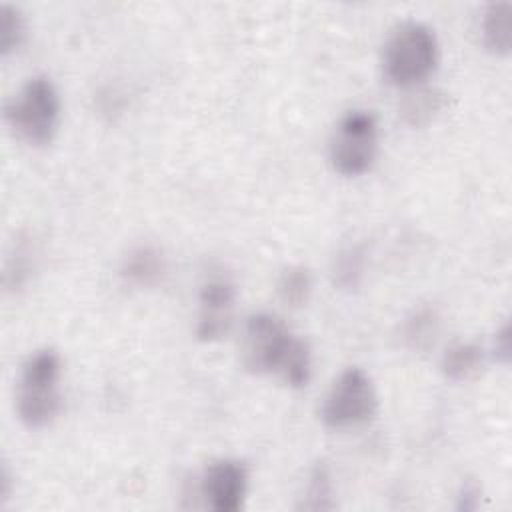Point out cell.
I'll use <instances>...</instances> for the list:
<instances>
[{"label": "cell", "mask_w": 512, "mask_h": 512, "mask_svg": "<svg viewBox=\"0 0 512 512\" xmlns=\"http://www.w3.org/2000/svg\"><path fill=\"white\" fill-rule=\"evenodd\" d=\"M242 364L252 374H278L288 386L300 388L310 380V348L296 338L274 314H252L244 328Z\"/></svg>", "instance_id": "cell-1"}, {"label": "cell", "mask_w": 512, "mask_h": 512, "mask_svg": "<svg viewBox=\"0 0 512 512\" xmlns=\"http://www.w3.org/2000/svg\"><path fill=\"white\" fill-rule=\"evenodd\" d=\"M438 62V42L434 32L422 22L398 24L382 54V66L388 82L394 86H414L430 76Z\"/></svg>", "instance_id": "cell-2"}, {"label": "cell", "mask_w": 512, "mask_h": 512, "mask_svg": "<svg viewBox=\"0 0 512 512\" xmlns=\"http://www.w3.org/2000/svg\"><path fill=\"white\" fill-rule=\"evenodd\" d=\"M6 120L26 144H50L60 122V98L50 78H30L6 104Z\"/></svg>", "instance_id": "cell-3"}, {"label": "cell", "mask_w": 512, "mask_h": 512, "mask_svg": "<svg viewBox=\"0 0 512 512\" xmlns=\"http://www.w3.org/2000/svg\"><path fill=\"white\" fill-rule=\"evenodd\" d=\"M60 372L62 362L54 350H38L22 364L16 408L28 428H42L56 418L60 410Z\"/></svg>", "instance_id": "cell-4"}, {"label": "cell", "mask_w": 512, "mask_h": 512, "mask_svg": "<svg viewBox=\"0 0 512 512\" xmlns=\"http://www.w3.org/2000/svg\"><path fill=\"white\" fill-rule=\"evenodd\" d=\"M378 408V396L370 376L360 368L344 370L328 390L320 418L328 428L344 430L366 424Z\"/></svg>", "instance_id": "cell-5"}, {"label": "cell", "mask_w": 512, "mask_h": 512, "mask_svg": "<svg viewBox=\"0 0 512 512\" xmlns=\"http://www.w3.org/2000/svg\"><path fill=\"white\" fill-rule=\"evenodd\" d=\"M378 148V126L376 118L366 110L346 112L330 140V162L342 176L364 174Z\"/></svg>", "instance_id": "cell-6"}, {"label": "cell", "mask_w": 512, "mask_h": 512, "mask_svg": "<svg viewBox=\"0 0 512 512\" xmlns=\"http://www.w3.org/2000/svg\"><path fill=\"white\" fill-rule=\"evenodd\" d=\"M248 488L246 466L238 460L212 462L202 478V494L206 502L218 512H236L242 508Z\"/></svg>", "instance_id": "cell-7"}, {"label": "cell", "mask_w": 512, "mask_h": 512, "mask_svg": "<svg viewBox=\"0 0 512 512\" xmlns=\"http://www.w3.org/2000/svg\"><path fill=\"white\" fill-rule=\"evenodd\" d=\"M234 284L224 276H214L204 282L200 290V312L196 336L204 342L222 338L232 324L234 310Z\"/></svg>", "instance_id": "cell-8"}, {"label": "cell", "mask_w": 512, "mask_h": 512, "mask_svg": "<svg viewBox=\"0 0 512 512\" xmlns=\"http://www.w3.org/2000/svg\"><path fill=\"white\" fill-rule=\"evenodd\" d=\"M164 274V260L162 254L156 248L140 246L132 250L124 264H122V276L140 288L154 286Z\"/></svg>", "instance_id": "cell-9"}, {"label": "cell", "mask_w": 512, "mask_h": 512, "mask_svg": "<svg viewBox=\"0 0 512 512\" xmlns=\"http://www.w3.org/2000/svg\"><path fill=\"white\" fill-rule=\"evenodd\" d=\"M512 4L494 2L488 6L482 18V36L488 50L496 54H508L512 42Z\"/></svg>", "instance_id": "cell-10"}, {"label": "cell", "mask_w": 512, "mask_h": 512, "mask_svg": "<svg viewBox=\"0 0 512 512\" xmlns=\"http://www.w3.org/2000/svg\"><path fill=\"white\" fill-rule=\"evenodd\" d=\"M484 364V350L478 344H456L442 358L444 374L454 382H464L478 374Z\"/></svg>", "instance_id": "cell-11"}, {"label": "cell", "mask_w": 512, "mask_h": 512, "mask_svg": "<svg viewBox=\"0 0 512 512\" xmlns=\"http://www.w3.org/2000/svg\"><path fill=\"white\" fill-rule=\"evenodd\" d=\"M312 290L310 272L302 266H290L278 280V294L290 306H302Z\"/></svg>", "instance_id": "cell-12"}, {"label": "cell", "mask_w": 512, "mask_h": 512, "mask_svg": "<svg viewBox=\"0 0 512 512\" xmlns=\"http://www.w3.org/2000/svg\"><path fill=\"white\" fill-rule=\"evenodd\" d=\"M24 38V18L22 14L12 8V6H4L2 8V54L12 52L14 48L20 46Z\"/></svg>", "instance_id": "cell-13"}, {"label": "cell", "mask_w": 512, "mask_h": 512, "mask_svg": "<svg viewBox=\"0 0 512 512\" xmlns=\"http://www.w3.org/2000/svg\"><path fill=\"white\" fill-rule=\"evenodd\" d=\"M308 504L306 508H312V510H318V508H330L332 504L328 502L330 500V482H328V474L324 468H316L314 476H312V482H310V488H308Z\"/></svg>", "instance_id": "cell-14"}, {"label": "cell", "mask_w": 512, "mask_h": 512, "mask_svg": "<svg viewBox=\"0 0 512 512\" xmlns=\"http://www.w3.org/2000/svg\"><path fill=\"white\" fill-rule=\"evenodd\" d=\"M434 314L430 312H418L406 326V338L414 342V346H420L422 342H430L434 338L436 328H434Z\"/></svg>", "instance_id": "cell-15"}, {"label": "cell", "mask_w": 512, "mask_h": 512, "mask_svg": "<svg viewBox=\"0 0 512 512\" xmlns=\"http://www.w3.org/2000/svg\"><path fill=\"white\" fill-rule=\"evenodd\" d=\"M440 108V98L434 92H422L406 106V114L412 116V122H418L420 118H428L430 112Z\"/></svg>", "instance_id": "cell-16"}, {"label": "cell", "mask_w": 512, "mask_h": 512, "mask_svg": "<svg viewBox=\"0 0 512 512\" xmlns=\"http://www.w3.org/2000/svg\"><path fill=\"white\" fill-rule=\"evenodd\" d=\"M360 274V262L356 250H350L348 254L342 256L338 264V282L344 286H352L354 278Z\"/></svg>", "instance_id": "cell-17"}, {"label": "cell", "mask_w": 512, "mask_h": 512, "mask_svg": "<svg viewBox=\"0 0 512 512\" xmlns=\"http://www.w3.org/2000/svg\"><path fill=\"white\" fill-rule=\"evenodd\" d=\"M508 350H510V336H508V324H506V326L498 332V336H496V354H500L502 360L506 362Z\"/></svg>", "instance_id": "cell-18"}]
</instances>
